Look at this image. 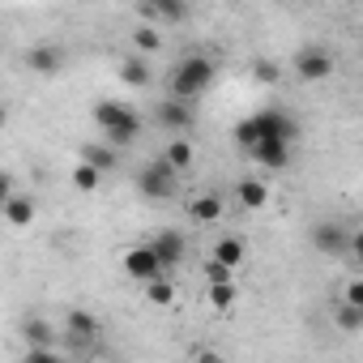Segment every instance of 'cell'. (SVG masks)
Returning a JSON list of instances; mask_svg holds the SVG:
<instances>
[{"label": "cell", "instance_id": "6da1fadb", "mask_svg": "<svg viewBox=\"0 0 363 363\" xmlns=\"http://www.w3.org/2000/svg\"><path fill=\"white\" fill-rule=\"evenodd\" d=\"M94 124H99V133H103L116 150H128V145L141 137V128H145L141 111L128 107V103H120V99H103V103L94 107Z\"/></svg>", "mask_w": 363, "mask_h": 363}, {"label": "cell", "instance_id": "7a4b0ae2", "mask_svg": "<svg viewBox=\"0 0 363 363\" xmlns=\"http://www.w3.org/2000/svg\"><path fill=\"white\" fill-rule=\"evenodd\" d=\"M214 77H218V65H214L210 56L193 52V56H184V60H179V65L171 69V77H167V94L197 103V99L214 86Z\"/></svg>", "mask_w": 363, "mask_h": 363}, {"label": "cell", "instance_id": "3957f363", "mask_svg": "<svg viewBox=\"0 0 363 363\" xmlns=\"http://www.w3.org/2000/svg\"><path fill=\"white\" fill-rule=\"evenodd\" d=\"M257 137H282V141H295V137H299V124H295V116L282 111V107H261V111H252V116H244V120L235 124V145L248 150Z\"/></svg>", "mask_w": 363, "mask_h": 363}, {"label": "cell", "instance_id": "277c9868", "mask_svg": "<svg viewBox=\"0 0 363 363\" xmlns=\"http://www.w3.org/2000/svg\"><path fill=\"white\" fill-rule=\"evenodd\" d=\"M137 193L145 197V201H171L175 193H179V171L158 154V158H150L141 171H137Z\"/></svg>", "mask_w": 363, "mask_h": 363}, {"label": "cell", "instance_id": "5b68a950", "mask_svg": "<svg viewBox=\"0 0 363 363\" xmlns=\"http://www.w3.org/2000/svg\"><path fill=\"white\" fill-rule=\"evenodd\" d=\"M94 337H99V316L86 312V308H73L65 316V325H60V342H69L77 354H86L94 346Z\"/></svg>", "mask_w": 363, "mask_h": 363}, {"label": "cell", "instance_id": "8992f818", "mask_svg": "<svg viewBox=\"0 0 363 363\" xmlns=\"http://www.w3.org/2000/svg\"><path fill=\"white\" fill-rule=\"evenodd\" d=\"M154 120H158V128H167V133H193V124H197V103L167 94V99L154 107Z\"/></svg>", "mask_w": 363, "mask_h": 363}, {"label": "cell", "instance_id": "52a82bcc", "mask_svg": "<svg viewBox=\"0 0 363 363\" xmlns=\"http://www.w3.org/2000/svg\"><path fill=\"white\" fill-rule=\"evenodd\" d=\"M291 69H295L299 82H329L333 69H337V60L329 56V48H303V52H295Z\"/></svg>", "mask_w": 363, "mask_h": 363}, {"label": "cell", "instance_id": "ba28073f", "mask_svg": "<svg viewBox=\"0 0 363 363\" xmlns=\"http://www.w3.org/2000/svg\"><path fill=\"white\" fill-rule=\"evenodd\" d=\"M312 248L320 257H329V261H342L350 252V227H342V223H316L312 227Z\"/></svg>", "mask_w": 363, "mask_h": 363}, {"label": "cell", "instance_id": "9c48e42d", "mask_svg": "<svg viewBox=\"0 0 363 363\" xmlns=\"http://www.w3.org/2000/svg\"><path fill=\"white\" fill-rule=\"evenodd\" d=\"M150 248H154V257H158V265H162L167 274L189 261V240L179 235V231H158V235L150 240Z\"/></svg>", "mask_w": 363, "mask_h": 363}, {"label": "cell", "instance_id": "30bf717a", "mask_svg": "<svg viewBox=\"0 0 363 363\" xmlns=\"http://www.w3.org/2000/svg\"><path fill=\"white\" fill-rule=\"evenodd\" d=\"M248 154H252L265 171H286V167H291V141H282V137H257V141L248 145Z\"/></svg>", "mask_w": 363, "mask_h": 363}, {"label": "cell", "instance_id": "8fae6325", "mask_svg": "<svg viewBox=\"0 0 363 363\" xmlns=\"http://www.w3.org/2000/svg\"><path fill=\"white\" fill-rule=\"evenodd\" d=\"M120 265H124V274H128L133 282H150V278L167 274V269L158 265V257H154V248H150V244H137V248H128V252L120 257Z\"/></svg>", "mask_w": 363, "mask_h": 363}, {"label": "cell", "instance_id": "7c38bea8", "mask_svg": "<svg viewBox=\"0 0 363 363\" xmlns=\"http://www.w3.org/2000/svg\"><path fill=\"white\" fill-rule=\"evenodd\" d=\"M35 218H39V206H35V197H26V193H13L9 201H0V223L13 227V231L35 227Z\"/></svg>", "mask_w": 363, "mask_h": 363}, {"label": "cell", "instance_id": "4fadbf2b", "mask_svg": "<svg viewBox=\"0 0 363 363\" xmlns=\"http://www.w3.org/2000/svg\"><path fill=\"white\" fill-rule=\"evenodd\" d=\"M26 69L39 73V77H56V73H65V48H56V43H39V48H30V52H26Z\"/></svg>", "mask_w": 363, "mask_h": 363}, {"label": "cell", "instance_id": "5bb4252c", "mask_svg": "<svg viewBox=\"0 0 363 363\" xmlns=\"http://www.w3.org/2000/svg\"><path fill=\"white\" fill-rule=\"evenodd\" d=\"M141 13L145 22H162V26H179L189 18V0H141Z\"/></svg>", "mask_w": 363, "mask_h": 363}, {"label": "cell", "instance_id": "9a60e30c", "mask_svg": "<svg viewBox=\"0 0 363 363\" xmlns=\"http://www.w3.org/2000/svg\"><path fill=\"white\" fill-rule=\"evenodd\" d=\"M223 214H227V206H223L218 193H193V197H189V218H193V223L214 227V223H223Z\"/></svg>", "mask_w": 363, "mask_h": 363}, {"label": "cell", "instance_id": "2e32d148", "mask_svg": "<svg viewBox=\"0 0 363 363\" xmlns=\"http://www.w3.org/2000/svg\"><path fill=\"white\" fill-rule=\"evenodd\" d=\"M162 158L184 175V171H193V158H197V145H193V137H184V133H175V141L162 150Z\"/></svg>", "mask_w": 363, "mask_h": 363}, {"label": "cell", "instance_id": "e0dca14e", "mask_svg": "<svg viewBox=\"0 0 363 363\" xmlns=\"http://www.w3.org/2000/svg\"><path fill=\"white\" fill-rule=\"evenodd\" d=\"M120 82H124V86H133V90H145V86L154 82V73H150V65H145V56H141V52L120 60Z\"/></svg>", "mask_w": 363, "mask_h": 363}, {"label": "cell", "instance_id": "ac0fdd59", "mask_svg": "<svg viewBox=\"0 0 363 363\" xmlns=\"http://www.w3.org/2000/svg\"><path fill=\"white\" fill-rule=\"evenodd\" d=\"M235 299H240V286H235V278L206 282V303H210L214 312H231V308H235Z\"/></svg>", "mask_w": 363, "mask_h": 363}, {"label": "cell", "instance_id": "d6986e66", "mask_svg": "<svg viewBox=\"0 0 363 363\" xmlns=\"http://www.w3.org/2000/svg\"><path fill=\"white\" fill-rule=\"evenodd\" d=\"M22 337L30 346H56L60 342V329L52 320H43V316H30V320H22Z\"/></svg>", "mask_w": 363, "mask_h": 363}, {"label": "cell", "instance_id": "ffe728a7", "mask_svg": "<svg viewBox=\"0 0 363 363\" xmlns=\"http://www.w3.org/2000/svg\"><path fill=\"white\" fill-rule=\"evenodd\" d=\"M235 201L244 210H265V201H269L265 179H240V184H235Z\"/></svg>", "mask_w": 363, "mask_h": 363}, {"label": "cell", "instance_id": "44dd1931", "mask_svg": "<svg viewBox=\"0 0 363 363\" xmlns=\"http://www.w3.org/2000/svg\"><path fill=\"white\" fill-rule=\"evenodd\" d=\"M82 158H86V162H94L103 175L120 167V150H116L111 141H94V145H82Z\"/></svg>", "mask_w": 363, "mask_h": 363}, {"label": "cell", "instance_id": "7402d4cb", "mask_svg": "<svg viewBox=\"0 0 363 363\" xmlns=\"http://www.w3.org/2000/svg\"><path fill=\"white\" fill-rule=\"evenodd\" d=\"M244 252H248V244L240 240V235H223L218 244H214V261H223V265H231V269H240L244 265Z\"/></svg>", "mask_w": 363, "mask_h": 363}, {"label": "cell", "instance_id": "603a6c76", "mask_svg": "<svg viewBox=\"0 0 363 363\" xmlns=\"http://www.w3.org/2000/svg\"><path fill=\"white\" fill-rule=\"evenodd\" d=\"M145 286V299L154 303V308H171L175 303V282L167 278V274H158V278H150V282H141Z\"/></svg>", "mask_w": 363, "mask_h": 363}, {"label": "cell", "instance_id": "cb8c5ba5", "mask_svg": "<svg viewBox=\"0 0 363 363\" xmlns=\"http://www.w3.org/2000/svg\"><path fill=\"white\" fill-rule=\"evenodd\" d=\"M69 179H73V189H77V193H99V184H103V171H99L94 162H86V158H82V162L73 167V175H69Z\"/></svg>", "mask_w": 363, "mask_h": 363}, {"label": "cell", "instance_id": "d4e9b609", "mask_svg": "<svg viewBox=\"0 0 363 363\" xmlns=\"http://www.w3.org/2000/svg\"><path fill=\"white\" fill-rule=\"evenodd\" d=\"M133 48H137L141 56H154V52H162V30H158L154 22L137 26V30H133Z\"/></svg>", "mask_w": 363, "mask_h": 363}, {"label": "cell", "instance_id": "484cf974", "mask_svg": "<svg viewBox=\"0 0 363 363\" xmlns=\"http://www.w3.org/2000/svg\"><path fill=\"white\" fill-rule=\"evenodd\" d=\"M333 320H337L342 333H359V329H363V308H354V303H337Z\"/></svg>", "mask_w": 363, "mask_h": 363}, {"label": "cell", "instance_id": "4316f807", "mask_svg": "<svg viewBox=\"0 0 363 363\" xmlns=\"http://www.w3.org/2000/svg\"><path fill=\"white\" fill-rule=\"evenodd\" d=\"M223 278H235V269L231 265H223V261H206V282H223Z\"/></svg>", "mask_w": 363, "mask_h": 363}, {"label": "cell", "instance_id": "83f0119b", "mask_svg": "<svg viewBox=\"0 0 363 363\" xmlns=\"http://www.w3.org/2000/svg\"><path fill=\"white\" fill-rule=\"evenodd\" d=\"M342 303H354V308H363V282H359V278H350V282L342 286Z\"/></svg>", "mask_w": 363, "mask_h": 363}, {"label": "cell", "instance_id": "f1b7e54d", "mask_svg": "<svg viewBox=\"0 0 363 363\" xmlns=\"http://www.w3.org/2000/svg\"><path fill=\"white\" fill-rule=\"evenodd\" d=\"M252 77H257V82H278V65H274V60H257V65H252Z\"/></svg>", "mask_w": 363, "mask_h": 363}, {"label": "cell", "instance_id": "f546056e", "mask_svg": "<svg viewBox=\"0 0 363 363\" xmlns=\"http://www.w3.org/2000/svg\"><path fill=\"white\" fill-rule=\"evenodd\" d=\"M30 363H56V346H26Z\"/></svg>", "mask_w": 363, "mask_h": 363}, {"label": "cell", "instance_id": "4dcf8cb0", "mask_svg": "<svg viewBox=\"0 0 363 363\" xmlns=\"http://www.w3.org/2000/svg\"><path fill=\"white\" fill-rule=\"evenodd\" d=\"M13 193H18V184H13V175H9V171H0V201H9Z\"/></svg>", "mask_w": 363, "mask_h": 363}, {"label": "cell", "instance_id": "1f68e13d", "mask_svg": "<svg viewBox=\"0 0 363 363\" xmlns=\"http://www.w3.org/2000/svg\"><path fill=\"white\" fill-rule=\"evenodd\" d=\"M5 124H9V111H5V107H0V133H5Z\"/></svg>", "mask_w": 363, "mask_h": 363}]
</instances>
